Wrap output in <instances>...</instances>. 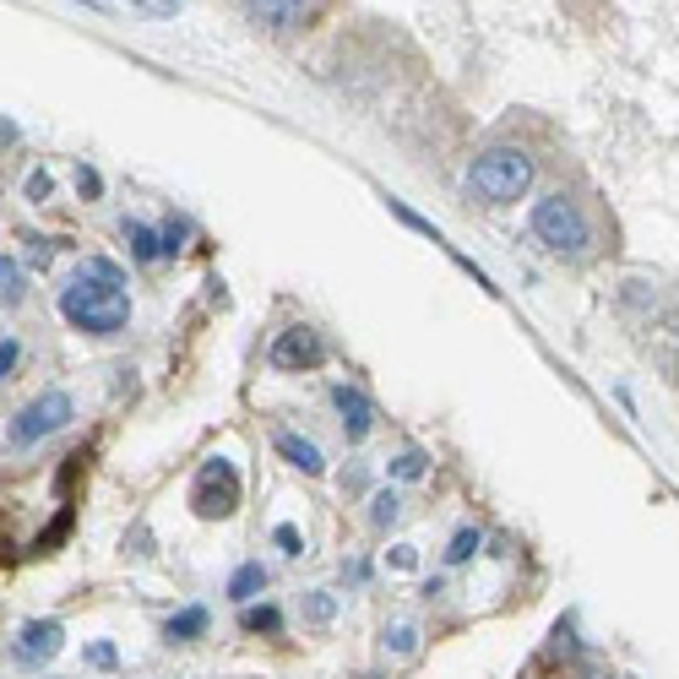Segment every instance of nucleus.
<instances>
[{"label":"nucleus","instance_id":"f257e3e1","mask_svg":"<svg viewBox=\"0 0 679 679\" xmlns=\"http://www.w3.org/2000/svg\"><path fill=\"white\" fill-rule=\"evenodd\" d=\"M60 315H66L77 332H88V337H115V332L131 321V299H126V288L99 283V277L82 272L71 288H60Z\"/></svg>","mask_w":679,"mask_h":679},{"label":"nucleus","instance_id":"f03ea898","mask_svg":"<svg viewBox=\"0 0 679 679\" xmlns=\"http://www.w3.org/2000/svg\"><path fill=\"white\" fill-rule=\"evenodd\" d=\"M528 185H533V158L522 147H490V152H479L468 163V191L479 202L506 207V202H522Z\"/></svg>","mask_w":679,"mask_h":679},{"label":"nucleus","instance_id":"7ed1b4c3","mask_svg":"<svg viewBox=\"0 0 679 679\" xmlns=\"http://www.w3.org/2000/svg\"><path fill=\"white\" fill-rule=\"evenodd\" d=\"M533 234L554 256H582L587 251V218H582V207L571 196H543L533 207Z\"/></svg>","mask_w":679,"mask_h":679},{"label":"nucleus","instance_id":"20e7f679","mask_svg":"<svg viewBox=\"0 0 679 679\" xmlns=\"http://www.w3.org/2000/svg\"><path fill=\"white\" fill-rule=\"evenodd\" d=\"M71 413H77L71 398H66L60 387H49V392H38L33 403L5 424V440H11V446H33V440H44V435L66 429V424H71Z\"/></svg>","mask_w":679,"mask_h":679},{"label":"nucleus","instance_id":"39448f33","mask_svg":"<svg viewBox=\"0 0 679 679\" xmlns=\"http://www.w3.org/2000/svg\"><path fill=\"white\" fill-rule=\"evenodd\" d=\"M191 506H196V517H234L240 511V473H234V462H223V457H212V462H202V473H196V490H191Z\"/></svg>","mask_w":679,"mask_h":679},{"label":"nucleus","instance_id":"423d86ee","mask_svg":"<svg viewBox=\"0 0 679 679\" xmlns=\"http://www.w3.org/2000/svg\"><path fill=\"white\" fill-rule=\"evenodd\" d=\"M267 359H272V370H315L326 359V343L310 326H288V332H277Z\"/></svg>","mask_w":679,"mask_h":679},{"label":"nucleus","instance_id":"0eeeda50","mask_svg":"<svg viewBox=\"0 0 679 679\" xmlns=\"http://www.w3.org/2000/svg\"><path fill=\"white\" fill-rule=\"evenodd\" d=\"M332 407H337V418H343V435H348V440H365V435H370L376 407H370V398H365L359 387H332Z\"/></svg>","mask_w":679,"mask_h":679},{"label":"nucleus","instance_id":"6e6552de","mask_svg":"<svg viewBox=\"0 0 679 679\" xmlns=\"http://www.w3.org/2000/svg\"><path fill=\"white\" fill-rule=\"evenodd\" d=\"M60 647H66V625H60V620H27V625H22V647H16V653H22L27 664H44V658H55Z\"/></svg>","mask_w":679,"mask_h":679},{"label":"nucleus","instance_id":"1a4fd4ad","mask_svg":"<svg viewBox=\"0 0 679 679\" xmlns=\"http://www.w3.org/2000/svg\"><path fill=\"white\" fill-rule=\"evenodd\" d=\"M277 451L288 457V468H299V473H326V457H321V446L315 440H304V435H294V429H283L277 435Z\"/></svg>","mask_w":679,"mask_h":679},{"label":"nucleus","instance_id":"9d476101","mask_svg":"<svg viewBox=\"0 0 679 679\" xmlns=\"http://www.w3.org/2000/svg\"><path fill=\"white\" fill-rule=\"evenodd\" d=\"M245 11L272 27V33H288V27H299V16H304V0H245Z\"/></svg>","mask_w":679,"mask_h":679},{"label":"nucleus","instance_id":"9b49d317","mask_svg":"<svg viewBox=\"0 0 679 679\" xmlns=\"http://www.w3.org/2000/svg\"><path fill=\"white\" fill-rule=\"evenodd\" d=\"M262 587H267V565H262V560H251V565H240V571L229 576V598H234V603L262 598Z\"/></svg>","mask_w":679,"mask_h":679},{"label":"nucleus","instance_id":"f8f14e48","mask_svg":"<svg viewBox=\"0 0 679 679\" xmlns=\"http://www.w3.org/2000/svg\"><path fill=\"white\" fill-rule=\"evenodd\" d=\"M163 636L169 642H196V636H207V609H180V614H169V625H163Z\"/></svg>","mask_w":679,"mask_h":679},{"label":"nucleus","instance_id":"ddd939ff","mask_svg":"<svg viewBox=\"0 0 679 679\" xmlns=\"http://www.w3.org/2000/svg\"><path fill=\"white\" fill-rule=\"evenodd\" d=\"M381 653H387V658H413V653H418V625H407V620L387 625V631H381Z\"/></svg>","mask_w":679,"mask_h":679},{"label":"nucleus","instance_id":"4468645a","mask_svg":"<svg viewBox=\"0 0 679 679\" xmlns=\"http://www.w3.org/2000/svg\"><path fill=\"white\" fill-rule=\"evenodd\" d=\"M240 631H245V636H277V631H283V614H277L272 603H262V609L245 603V609H240Z\"/></svg>","mask_w":679,"mask_h":679},{"label":"nucleus","instance_id":"2eb2a0df","mask_svg":"<svg viewBox=\"0 0 679 679\" xmlns=\"http://www.w3.org/2000/svg\"><path fill=\"white\" fill-rule=\"evenodd\" d=\"M126 240H131V256H136V262H163V240H158L147 223L126 218Z\"/></svg>","mask_w":679,"mask_h":679},{"label":"nucleus","instance_id":"dca6fc26","mask_svg":"<svg viewBox=\"0 0 679 679\" xmlns=\"http://www.w3.org/2000/svg\"><path fill=\"white\" fill-rule=\"evenodd\" d=\"M22 294H27V277H22V267H16L11 256H0V304H22Z\"/></svg>","mask_w":679,"mask_h":679},{"label":"nucleus","instance_id":"f3484780","mask_svg":"<svg viewBox=\"0 0 679 679\" xmlns=\"http://www.w3.org/2000/svg\"><path fill=\"white\" fill-rule=\"evenodd\" d=\"M424 468H429V457H424V451H398V457L387 462V473H392V479H407V484H413V479H424Z\"/></svg>","mask_w":679,"mask_h":679},{"label":"nucleus","instance_id":"a211bd4d","mask_svg":"<svg viewBox=\"0 0 679 679\" xmlns=\"http://www.w3.org/2000/svg\"><path fill=\"white\" fill-rule=\"evenodd\" d=\"M66 533H71V511H60V517H55V522L33 539V554H55V549L66 543Z\"/></svg>","mask_w":679,"mask_h":679},{"label":"nucleus","instance_id":"6ab92c4d","mask_svg":"<svg viewBox=\"0 0 679 679\" xmlns=\"http://www.w3.org/2000/svg\"><path fill=\"white\" fill-rule=\"evenodd\" d=\"M479 528H457V533H451V549H446V560H451V565H468V560H473V554H479Z\"/></svg>","mask_w":679,"mask_h":679},{"label":"nucleus","instance_id":"aec40b11","mask_svg":"<svg viewBox=\"0 0 679 679\" xmlns=\"http://www.w3.org/2000/svg\"><path fill=\"white\" fill-rule=\"evenodd\" d=\"M398 511H403V500H398V495H392V490H387V495H376V500H370V522H376V528H381V533H387V528H392V522H398Z\"/></svg>","mask_w":679,"mask_h":679},{"label":"nucleus","instance_id":"412c9836","mask_svg":"<svg viewBox=\"0 0 679 679\" xmlns=\"http://www.w3.org/2000/svg\"><path fill=\"white\" fill-rule=\"evenodd\" d=\"M88 277H99V283H115V288H126V272L115 267V262H110V256H88Z\"/></svg>","mask_w":679,"mask_h":679},{"label":"nucleus","instance_id":"4be33fe9","mask_svg":"<svg viewBox=\"0 0 679 679\" xmlns=\"http://www.w3.org/2000/svg\"><path fill=\"white\" fill-rule=\"evenodd\" d=\"M185 234H191V223H185V218H169V223H163V234H158V240H163V256H180Z\"/></svg>","mask_w":679,"mask_h":679},{"label":"nucleus","instance_id":"5701e85b","mask_svg":"<svg viewBox=\"0 0 679 679\" xmlns=\"http://www.w3.org/2000/svg\"><path fill=\"white\" fill-rule=\"evenodd\" d=\"M304 614H310L315 625H326V620L337 614V598H332V592H310V603H304Z\"/></svg>","mask_w":679,"mask_h":679},{"label":"nucleus","instance_id":"b1692460","mask_svg":"<svg viewBox=\"0 0 679 679\" xmlns=\"http://www.w3.org/2000/svg\"><path fill=\"white\" fill-rule=\"evenodd\" d=\"M88 664H93V669H104V675H110V669H120L115 642H93V647H88Z\"/></svg>","mask_w":679,"mask_h":679},{"label":"nucleus","instance_id":"393cba45","mask_svg":"<svg viewBox=\"0 0 679 679\" xmlns=\"http://www.w3.org/2000/svg\"><path fill=\"white\" fill-rule=\"evenodd\" d=\"M49 191H55V180H49L44 169H33V174H27V202H38V207H44V202H49Z\"/></svg>","mask_w":679,"mask_h":679},{"label":"nucleus","instance_id":"a878e982","mask_svg":"<svg viewBox=\"0 0 679 679\" xmlns=\"http://www.w3.org/2000/svg\"><path fill=\"white\" fill-rule=\"evenodd\" d=\"M49 256H55V240H38V234H33V240H27V262H33V267H49Z\"/></svg>","mask_w":679,"mask_h":679},{"label":"nucleus","instance_id":"bb28decb","mask_svg":"<svg viewBox=\"0 0 679 679\" xmlns=\"http://www.w3.org/2000/svg\"><path fill=\"white\" fill-rule=\"evenodd\" d=\"M272 539H277V549H283V554H304V539H299V528H288V522H283V528H277Z\"/></svg>","mask_w":679,"mask_h":679},{"label":"nucleus","instance_id":"cd10ccee","mask_svg":"<svg viewBox=\"0 0 679 679\" xmlns=\"http://www.w3.org/2000/svg\"><path fill=\"white\" fill-rule=\"evenodd\" d=\"M387 565H392V571H413V565H418V549H407V543H398V549L387 554Z\"/></svg>","mask_w":679,"mask_h":679},{"label":"nucleus","instance_id":"c85d7f7f","mask_svg":"<svg viewBox=\"0 0 679 679\" xmlns=\"http://www.w3.org/2000/svg\"><path fill=\"white\" fill-rule=\"evenodd\" d=\"M77 191H82V202H88V196H99V191H104V180H99L93 169H77Z\"/></svg>","mask_w":679,"mask_h":679},{"label":"nucleus","instance_id":"c756f323","mask_svg":"<svg viewBox=\"0 0 679 679\" xmlns=\"http://www.w3.org/2000/svg\"><path fill=\"white\" fill-rule=\"evenodd\" d=\"M16 359H22V348H16V343L5 337V343H0V381H5V376L16 370Z\"/></svg>","mask_w":679,"mask_h":679},{"label":"nucleus","instance_id":"7c9ffc66","mask_svg":"<svg viewBox=\"0 0 679 679\" xmlns=\"http://www.w3.org/2000/svg\"><path fill=\"white\" fill-rule=\"evenodd\" d=\"M163 5H174V0H163Z\"/></svg>","mask_w":679,"mask_h":679}]
</instances>
